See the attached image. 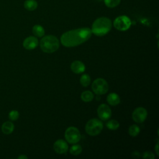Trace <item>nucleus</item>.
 <instances>
[{
    "label": "nucleus",
    "instance_id": "f257e3e1",
    "mask_svg": "<svg viewBox=\"0 0 159 159\" xmlns=\"http://www.w3.org/2000/svg\"><path fill=\"white\" fill-rule=\"evenodd\" d=\"M91 34V29L88 27L73 29L63 33L61 36L60 41L63 46L73 47L87 41Z\"/></svg>",
    "mask_w": 159,
    "mask_h": 159
},
{
    "label": "nucleus",
    "instance_id": "f03ea898",
    "mask_svg": "<svg viewBox=\"0 0 159 159\" xmlns=\"http://www.w3.org/2000/svg\"><path fill=\"white\" fill-rule=\"evenodd\" d=\"M112 22L106 17H101L96 19L92 24L91 32L96 36H103L107 34L111 29Z\"/></svg>",
    "mask_w": 159,
    "mask_h": 159
},
{
    "label": "nucleus",
    "instance_id": "7ed1b4c3",
    "mask_svg": "<svg viewBox=\"0 0 159 159\" xmlns=\"http://www.w3.org/2000/svg\"><path fill=\"white\" fill-rule=\"evenodd\" d=\"M59 46V40L52 35L43 37L40 42V48L45 53H53L58 49Z\"/></svg>",
    "mask_w": 159,
    "mask_h": 159
},
{
    "label": "nucleus",
    "instance_id": "20e7f679",
    "mask_svg": "<svg viewBox=\"0 0 159 159\" xmlns=\"http://www.w3.org/2000/svg\"><path fill=\"white\" fill-rule=\"evenodd\" d=\"M103 128L102 122L98 119H91L88 121L85 125L86 133L91 136H95L100 134Z\"/></svg>",
    "mask_w": 159,
    "mask_h": 159
},
{
    "label": "nucleus",
    "instance_id": "39448f33",
    "mask_svg": "<svg viewBox=\"0 0 159 159\" xmlns=\"http://www.w3.org/2000/svg\"><path fill=\"white\" fill-rule=\"evenodd\" d=\"M93 92L98 95H102L106 93L109 89L107 82L103 78L96 79L91 86Z\"/></svg>",
    "mask_w": 159,
    "mask_h": 159
},
{
    "label": "nucleus",
    "instance_id": "423d86ee",
    "mask_svg": "<svg viewBox=\"0 0 159 159\" xmlns=\"http://www.w3.org/2000/svg\"><path fill=\"white\" fill-rule=\"evenodd\" d=\"M65 137L68 143L75 144L80 140L81 134L76 127H69L65 132Z\"/></svg>",
    "mask_w": 159,
    "mask_h": 159
},
{
    "label": "nucleus",
    "instance_id": "0eeeda50",
    "mask_svg": "<svg viewBox=\"0 0 159 159\" xmlns=\"http://www.w3.org/2000/svg\"><path fill=\"white\" fill-rule=\"evenodd\" d=\"M131 20L127 16H120L117 17L114 20L113 25L114 27L120 31H125L128 30L131 25Z\"/></svg>",
    "mask_w": 159,
    "mask_h": 159
},
{
    "label": "nucleus",
    "instance_id": "6e6552de",
    "mask_svg": "<svg viewBox=\"0 0 159 159\" xmlns=\"http://www.w3.org/2000/svg\"><path fill=\"white\" fill-rule=\"evenodd\" d=\"M132 117L135 122L142 123L144 122L147 117V111L144 107H139L133 111Z\"/></svg>",
    "mask_w": 159,
    "mask_h": 159
},
{
    "label": "nucleus",
    "instance_id": "1a4fd4ad",
    "mask_svg": "<svg viewBox=\"0 0 159 159\" xmlns=\"http://www.w3.org/2000/svg\"><path fill=\"white\" fill-rule=\"evenodd\" d=\"M98 117L102 120L109 119L111 116V110L109 106L105 104H101L97 110Z\"/></svg>",
    "mask_w": 159,
    "mask_h": 159
},
{
    "label": "nucleus",
    "instance_id": "9d476101",
    "mask_svg": "<svg viewBox=\"0 0 159 159\" xmlns=\"http://www.w3.org/2000/svg\"><path fill=\"white\" fill-rule=\"evenodd\" d=\"M53 150L58 154L65 153L68 150V145L64 140L58 139L53 144Z\"/></svg>",
    "mask_w": 159,
    "mask_h": 159
},
{
    "label": "nucleus",
    "instance_id": "9b49d317",
    "mask_svg": "<svg viewBox=\"0 0 159 159\" xmlns=\"http://www.w3.org/2000/svg\"><path fill=\"white\" fill-rule=\"evenodd\" d=\"M23 47L27 50H33L39 45V40L35 36H29L23 41Z\"/></svg>",
    "mask_w": 159,
    "mask_h": 159
},
{
    "label": "nucleus",
    "instance_id": "f8f14e48",
    "mask_svg": "<svg viewBox=\"0 0 159 159\" xmlns=\"http://www.w3.org/2000/svg\"><path fill=\"white\" fill-rule=\"evenodd\" d=\"M71 70L73 73L80 74L84 71L85 65L81 61L75 60L71 64Z\"/></svg>",
    "mask_w": 159,
    "mask_h": 159
},
{
    "label": "nucleus",
    "instance_id": "ddd939ff",
    "mask_svg": "<svg viewBox=\"0 0 159 159\" xmlns=\"http://www.w3.org/2000/svg\"><path fill=\"white\" fill-rule=\"evenodd\" d=\"M14 130V125L11 121H6L1 125V131L6 135L11 134Z\"/></svg>",
    "mask_w": 159,
    "mask_h": 159
},
{
    "label": "nucleus",
    "instance_id": "4468645a",
    "mask_svg": "<svg viewBox=\"0 0 159 159\" xmlns=\"http://www.w3.org/2000/svg\"><path fill=\"white\" fill-rule=\"evenodd\" d=\"M107 101L108 104L111 106H116L120 102V97L117 94L112 93H110L107 96Z\"/></svg>",
    "mask_w": 159,
    "mask_h": 159
},
{
    "label": "nucleus",
    "instance_id": "2eb2a0df",
    "mask_svg": "<svg viewBox=\"0 0 159 159\" xmlns=\"http://www.w3.org/2000/svg\"><path fill=\"white\" fill-rule=\"evenodd\" d=\"M38 3L35 0H25L24 2V7L29 11H32L37 8Z\"/></svg>",
    "mask_w": 159,
    "mask_h": 159
},
{
    "label": "nucleus",
    "instance_id": "dca6fc26",
    "mask_svg": "<svg viewBox=\"0 0 159 159\" xmlns=\"http://www.w3.org/2000/svg\"><path fill=\"white\" fill-rule=\"evenodd\" d=\"M32 33L37 37H42L45 34V30L42 25L36 24L32 27Z\"/></svg>",
    "mask_w": 159,
    "mask_h": 159
},
{
    "label": "nucleus",
    "instance_id": "f3484780",
    "mask_svg": "<svg viewBox=\"0 0 159 159\" xmlns=\"http://www.w3.org/2000/svg\"><path fill=\"white\" fill-rule=\"evenodd\" d=\"M81 98L84 102H90L94 98V94L90 91H84L81 94Z\"/></svg>",
    "mask_w": 159,
    "mask_h": 159
},
{
    "label": "nucleus",
    "instance_id": "a211bd4d",
    "mask_svg": "<svg viewBox=\"0 0 159 159\" xmlns=\"http://www.w3.org/2000/svg\"><path fill=\"white\" fill-rule=\"evenodd\" d=\"M80 82L83 86L86 87V86H89V84H90L91 78L88 74H83L81 75V76L80 78Z\"/></svg>",
    "mask_w": 159,
    "mask_h": 159
},
{
    "label": "nucleus",
    "instance_id": "6ab92c4d",
    "mask_svg": "<svg viewBox=\"0 0 159 159\" xmlns=\"http://www.w3.org/2000/svg\"><path fill=\"white\" fill-rule=\"evenodd\" d=\"M106 125L107 129L112 130H117L119 128V123L116 120L112 119V120H109L106 124Z\"/></svg>",
    "mask_w": 159,
    "mask_h": 159
},
{
    "label": "nucleus",
    "instance_id": "aec40b11",
    "mask_svg": "<svg viewBox=\"0 0 159 159\" xmlns=\"http://www.w3.org/2000/svg\"><path fill=\"white\" fill-rule=\"evenodd\" d=\"M140 132V128L137 125L133 124L129 128V134L132 137L137 136Z\"/></svg>",
    "mask_w": 159,
    "mask_h": 159
},
{
    "label": "nucleus",
    "instance_id": "412c9836",
    "mask_svg": "<svg viewBox=\"0 0 159 159\" xmlns=\"http://www.w3.org/2000/svg\"><path fill=\"white\" fill-rule=\"evenodd\" d=\"M82 152V147L80 145H73L70 148V153L73 155H78Z\"/></svg>",
    "mask_w": 159,
    "mask_h": 159
},
{
    "label": "nucleus",
    "instance_id": "4be33fe9",
    "mask_svg": "<svg viewBox=\"0 0 159 159\" xmlns=\"http://www.w3.org/2000/svg\"><path fill=\"white\" fill-rule=\"evenodd\" d=\"M104 2L107 7L114 8L120 3V0H104Z\"/></svg>",
    "mask_w": 159,
    "mask_h": 159
},
{
    "label": "nucleus",
    "instance_id": "5701e85b",
    "mask_svg": "<svg viewBox=\"0 0 159 159\" xmlns=\"http://www.w3.org/2000/svg\"><path fill=\"white\" fill-rule=\"evenodd\" d=\"M9 119L12 121H15L17 120L19 117V112L16 110H12L9 112L8 114Z\"/></svg>",
    "mask_w": 159,
    "mask_h": 159
},
{
    "label": "nucleus",
    "instance_id": "b1692460",
    "mask_svg": "<svg viewBox=\"0 0 159 159\" xmlns=\"http://www.w3.org/2000/svg\"><path fill=\"white\" fill-rule=\"evenodd\" d=\"M142 157L146 159H153L155 158V155L152 152H145L143 153Z\"/></svg>",
    "mask_w": 159,
    "mask_h": 159
},
{
    "label": "nucleus",
    "instance_id": "393cba45",
    "mask_svg": "<svg viewBox=\"0 0 159 159\" xmlns=\"http://www.w3.org/2000/svg\"><path fill=\"white\" fill-rule=\"evenodd\" d=\"M19 159H27L28 157L25 155H20L17 157Z\"/></svg>",
    "mask_w": 159,
    "mask_h": 159
},
{
    "label": "nucleus",
    "instance_id": "a878e982",
    "mask_svg": "<svg viewBox=\"0 0 159 159\" xmlns=\"http://www.w3.org/2000/svg\"><path fill=\"white\" fill-rule=\"evenodd\" d=\"M155 151H156V153H157V155L158 156V142H157L156 146H155Z\"/></svg>",
    "mask_w": 159,
    "mask_h": 159
}]
</instances>
